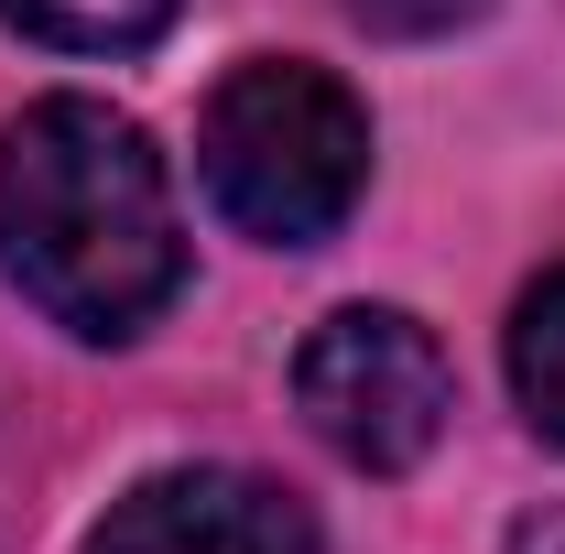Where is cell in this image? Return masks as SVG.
I'll return each instance as SVG.
<instances>
[{
	"instance_id": "obj_1",
	"label": "cell",
	"mask_w": 565,
	"mask_h": 554,
	"mask_svg": "<svg viewBox=\"0 0 565 554\" xmlns=\"http://www.w3.org/2000/svg\"><path fill=\"white\" fill-rule=\"evenodd\" d=\"M0 273L66 338L120 348L185 283V217L163 152L109 98H33L0 131Z\"/></svg>"
},
{
	"instance_id": "obj_2",
	"label": "cell",
	"mask_w": 565,
	"mask_h": 554,
	"mask_svg": "<svg viewBox=\"0 0 565 554\" xmlns=\"http://www.w3.org/2000/svg\"><path fill=\"white\" fill-rule=\"evenodd\" d=\"M196 174L239 239L316 251L327 228H349L370 185V109L305 55H250L217 76L207 120H196Z\"/></svg>"
},
{
	"instance_id": "obj_3",
	"label": "cell",
	"mask_w": 565,
	"mask_h": 554,
	"mask_svg": "<svg viewBox=\"0 0 565 554\" xmlns=\"http://www.w3.org/2000/svg\"><path fill=\"white\" fill-rule=\"evenodd\" d=\"M294 414L327 457H349L359 479H403L435 457V435L457 414V370L424 316L403 305H338L316 338L294 348Z\"/></svg>"
},
{
	"instance_id": "obj_4",
	"label": "cell",
	"mask_w": 565,
	"mask_h": 554,
	"mask_svg": "<svg viewBox=\"0 0 565 554\" xmlns=\"http://www.w3.org/2000/svg\"><path fill=\"white\" fill-rule=\"evenodd\" d=\"M87 554H327V533L262 468H152L109 500Z\"/></svg>"
},
{
	"instance_id": "obj_5",
	"label": "cell",
	"mask_w": 565,
	"mask_h": 554,
	"mask_svg": "<svg viewBox=\"0 0 565 554\" xmlns=\"http://www.w3.org/2000/svg\"><path fill=\"white\" fill-rule=\"evenodd\" d=\"M0 22L55 55H141V44H163L174 0H0Z\"/></svg>"
},
{
	"instance_id": "obj_6",
	"label": "cell",
	"mask_w": 565,
	"mask_h": 554,
	"mask_svg": "<svg viewBox=\"0 0 565 554\" xmlns=\"http://www.w3.org/2000/svg\"><path fill=\"white\" fill-rule=\"evenodd\" d=\"M511 392H522V424L565 446V273H544L511 305Z\"/></svg>"
},
{
	"instance_id": "obj_7",
	"label": "cell",
	"mask_w": 565,
	"mask_h": 554,
	"mask_svg": "<svg viewBox=\"0 0 565 554\" xmlns=\"http://www.w3.org/2000/svg\"><path fill=\"white\" fill-rule=\"evenodd\" d=\"M490 0H349L359 33H381V44H435V33H457V22H479Z\"/></svg>"
},
{
	"instance_id": "obj_8",
	"label": "cell",
	"mask_w": 565,
	"mask_h": 554,
	"mask_svg": "<svg viewBox=\"0 0 565 554\" xmlns=\"http://www.w3.org/2000/svg\"><path fill=\"white\" fill-rule=\"evenodd\" d=\"M522 554H565V522H522Z\"/></svg>"
}]
</instances>
